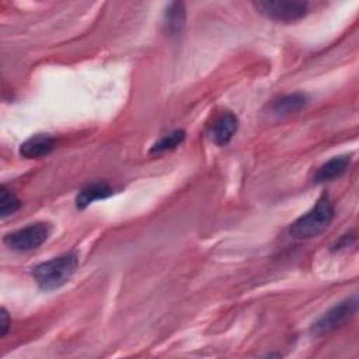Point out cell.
Here are the masks:
<instances>
[{
  "mask_svg": "<svg viewBox=\"0 0 359 359\" xmlns=\"http://www.w3.org/2000/svg\"><path fill=\"white\" fill-rule=\"evenodd\" d=\"M334 217V208L327 194L321 195L317 203L303 216L296 219L290 227L289 234L299 240L313 238L321 234Z\"/></svg>",
  "mask_w": 359,
  "mask_h": 359,
  "instance_id": "obj_2",
  "label": "cell"
},
{
  "mask_svg": "<svg viewBox=\"0 0 359 359\" xmlns=\"http://www.w3.org/2000/svg\"><path fill=\"white\" fill-rule=\"evenodd\" d=\"M252 6L259 14L275 21H286V22L297 21L303 18L307 13L306 1L261 0V1H254Z\"/></svg>",
  "mask_w": 359,
  "mask_h": 359,
  "instance_id": "obj_5",
  "label": "cell"
},
{
  "mask_svg": "<svg viewBox=\"0 0 359 359\" xmlns=\"http://www.w3.org/2000/svg\"><path fill=\"white\" fill-rule=\"evenodd\" d=\"M8 328V316L4 309H1V325H0V335L3 337Z\"/></svg>",
  "mask_w": 359,
  "mask_h": 359,
  "instance_id": "obj_14",
  "label": "cell"
},
{
  "mask_svg": "<svg viewBox=\"0 0 359 359\" xmlns=\"http://www.w3.org/2000/svg\"><path fill=\"white\" fill-rule=\"evenodd\" d=\"M185 139V132L182 129H177L168 135H165L164 137H161L157 143H154V146L150 149L151 154H158L167 150H172L175 149L182 140Z\"/></svg>",
  "mask_w": 359,
  "mask_h": 359,
  "instance_id": "obj_12",
  "label": "cell"
},
{
  "mask_svg": "<svg viewBox=\"0 0 359 359\" xmlns=\"http://www.w3.org/2000/svg\"><path fill=\"white\" fill-rule=\"evenodd\" d=\"M237 126H238L237 116L231 112H223L215 119L209 135L216 144L226 146L237 132Z\"/></svg>",
  "mask_w": 359,
  "mask_h": 359,
  "instance_id": "obj_6",
  "label": "cell"
},
{
  "mask_svg": "<svg viewBox=\"0 0 359 359\" xmlns=\"http://www.w3.org/2000/svg\"><path fill=\"white\" fill-rule=\"evenodd\" d=\"M165 31L170 35H178L185 25V8L182 3H171L164 14Z\"/></svg>",
  "mask_w": 359,
  "mask_h": 359,
  "instance_id": "obj_11",
  "label": "cell"
},
{
  "mask_svg": "<svg viewBox=\"0 0 359 359\" xmlns=\"http://www.w3.org/2000/svg\"><path fill=\"white\" fill-rule=\"evenodd\" d=\"M349 164H351V157L349 156L334 157L317 170V172L314 175V181L316 182H325V181H331L334 178H338L348 170Z\"/></svg>",
  "mask_w": 359,
  "mask_h": 359,
  "instance_id": "obj_8",
  "label": "cell"
},
{
  "mask_svg": "<svg viewBox=\"0 0 359 359\" xmlns=\"http://www.w3.org/2000/svg\"><path fill=\"white\" fill-rule=\"evenodd\" d=\"M50 227L46 223L38 222L15 230L4 237V244L14 251H29L38 248L49 237Z\"/></svg>",
  "mask_w": 359,
  "mask_h": 359,
  "instance_id": "obj_3",
  "label": "cell"
},
{
  "mask_svg": "<svg viewBox=\"0 0 359 359\" xmlns=\"http://www.w3.org/2000/svg\"><path fill=\"white\" fill-rule=\"evenodd\" d=\"M356 310H358V299L355 296L341 302L339 304L330 309L316 324H313L311 327L313 335L320 337L342 327L355 316Z\"/></svg>",
  "mask_w": 359,
  "mask_h": 359,
  "instance_id": "obj_4",
  "label": "cell"
},
{
  "mask_svg": "<svg viewBox=\"0 0 359 359\" xmlns=\"http://www.w3.org/2000/svg\"><path fill=\"white\" fill-rule=\"evenodd\" d=\"M55 147V140L46 133H36L20 146V154L25 158H39L49 154Z\"/></svg>",
  "mask_w": 359,
  "mask_h": 359,
  "instance_id": "obj_7",
  "label": "cell"
},
{
  "mask_svg": "<svg viewBox=\"0 0 359 359\" xmlns=\"http://www.w3.org/2000/svg\"><path fill=\"white\" fill-rule=\"evenodd\" d=\"M112 195V188L104 182H95L84 187L76 196V206L79 209L87 208L91 202L97 199H104Z\"/></svg>",
  "mask_w": 359,
  "mask_h": 359,
  "instance_id": "obj_10",
  "label": "cell"
},
{
  "mask_svg": "<svg viewBox=\"0 0 359 359\" xmlns=\"http://www.w3.org/2000/svg\"><path fill=\"white\" fill-rule=\"evenodd\" d=\"M77 266L79 257L74 252H67L38 264L32 269V278L41 289L53 290L69 282Z\"/></svg>",
  "mask_w": 359,
  "mask_h": 359,
  "instance_id": "obj_1",
  "label": "cell"
},
{
  "mask_svg": "<svg viewBox=\"0 0 359 359\" xmlns=\"http://www.w3.org/2000/svg\"><path fill=\"white\" fill-rule=\"evenodd\" d=\"M21 206L20 199L6 188V185H1L0 188V215L1 217H7L18 210Z\"/></svg>",
  "mask_w": 359,
  "mask_h": 359,
  "instance_id": "obj_13",
  "label": "cell"
},
{
  "mask_svg": "<svg viewBox=\"0 0 359 359\" xmlns=\"http://www.w3.org/2000/svg\"><path fill=\"white\" fill-rule=\"evenodd\" d=\"M309 104V97L303 93H293L283 95L273 101L272 111L279 115H289L300 111Z\"/></svg>",
  "mask_w": 359,
  "mask_h": 359,
  "instance_id": "obj_9",
  "label": "cell"
}]
</instances>
